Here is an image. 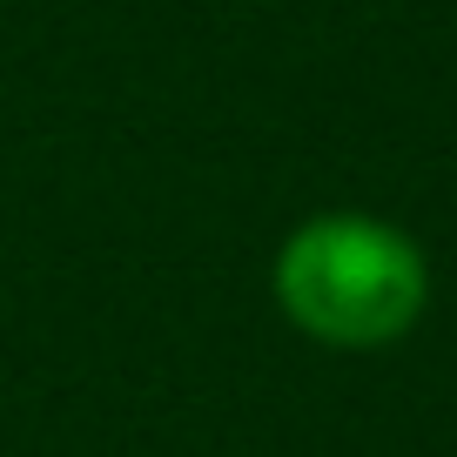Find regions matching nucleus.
I'll return each mask as SVG.
<instances>
[{
  "mask_svg": "<svg viewBox=\"0 0 457 457\" xmlns=\"http://www.w3.org/2000/svg\"><path fill=\"white\" fill-rule=\"evenodd\" d=\"M276 303L329 350H384L424 316L430 262L384 215L329 209L289 228V243L276 249Z\"/></svg>",
  "mask_w": 457,
  "mask_h": 457,
  "instance_id": "f257e3e1",
  "label": "nucleus"
}]
</instances>
